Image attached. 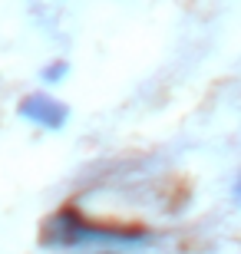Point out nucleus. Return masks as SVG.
<instances>
[{
	"label": "nucleus",
	"mask_w": 241,
	"mask_h": 254,
	"mask_svg": "<svg viewBox=\"0 0 241 254\" xmlns=\"http://www.w3.org/2000/svg\"><path fill=\"white\" fill-rule=\"evenodd\" d=\"M232 198L241 205V172H238V179H235V189H232Z\"/></svg>",
	"instance_id": "3"
},
{
	"label": "nucleus",
	"mask_w": 241,
	"mask_h": 254,
	"mask_svg": "<svg viewBox=\"0 0 241 254\" xmlns=\"http://www.w3.org/2000/svg\"><path fill=\"white\" fill-rule=\"evenodd\" d=\"M66 76H70V63H66V60H53V63H47L43 69H40L43 86H60Z\"/></svg>",
	"instance_id": "2"
},
{
	"label": "nucleus",
	"mask_w": 241,
	"mask_h": 254,
	"mask_svg": "<svg viewBox=\"0 0 241 254\" xmlns=\"http://www.w3.org/2000/svg\"><path fill=\"white\" fill-rule=\"evenodd\" d=\"M17 116L30 126H40V129H47V132H60L70 123V106L60 103L50 93H27L17 103Z\"/></svg>",
	"instance_id": "1"
}]
</instances>
